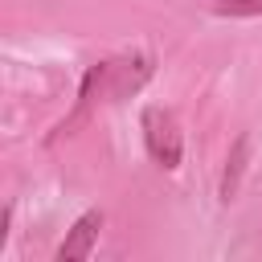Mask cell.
<instances>
[{
  "instance_id": "6da1fadb",
  "label": "cell",
  "mask_w": 262,
  "mask_h": 262,
  "mask_svg": "<svg viewBox=\"0 0 262 262\" xmlns=\"http://www.w3.org/2000/svg\"><path fill=\"white\" fill-rule=\"evenodd\" d=\"M143 143H147V156H151L160 168H176V164H180V151H184L176 115L164 111V106H147V111H143Z\"/></svg>"
},
{
  "instance_id": "7a4b0ae2",
  "label": "cell",
  "mask_w": 262,
  "mask_h": 262,
  "mask_svg": "<svg viewBox=\"0 0 262 262\" xmlns=\"http://www.w3.org/2000/svg\"><path fill=\"white\" fill-rule=\"evenodd\" d=\"M98 229H102V213H98V209L82 213V217L74 221V229L66 233V242L57 246V262H82V258H90Z\"/></svg>"
},
{
  "instance_id": "3957f363",
  "label": "cell",
  "mask_w": 262,
  "mask_h": 262,
  "mask_svg": "<svg viewBox=\"0 0 262 262\" xmlns=\"http://www.w3.org/2000/svg\"><path fill=\"white\" fill-rule=\"evenodd\" d=\"M147 74H151V57H131V61H106V78H111L106 94H111V98H123V94L139 90V86L147 82Z\"/></svg>"
},
{
  "instance_id": "277c9868",
  "label": "cell",
  "mask_w": 262,
  "mask_h": 262,
  "mask_svg": "<svg viewBox=\"0 0 262 262\" xmlns=\"http://www.w3.org/2000/svg\"><path fill=\"white\" fill-rule=\"evenodd\" d=\"M246 156H250V135H237L233 147H229L225 172H221V201H225V205L237 196V184H242V172H246Z\"/></svg>"
},
{
  "instance_id": "5b68a950",
  "label": "cell",
  "mask_w": 262,
  "mask_h": 262,
  "mask_svg": "<svg viewBox=\"0 0 262 262\" xmlns=\"http://www.w3.org/2000/svg\"><path fill=\"white\" fill-rule=\"evenodd\" d=\"M213 8H217V16H258L262 0H217Z\"/></svg>"
}]
</instances>
